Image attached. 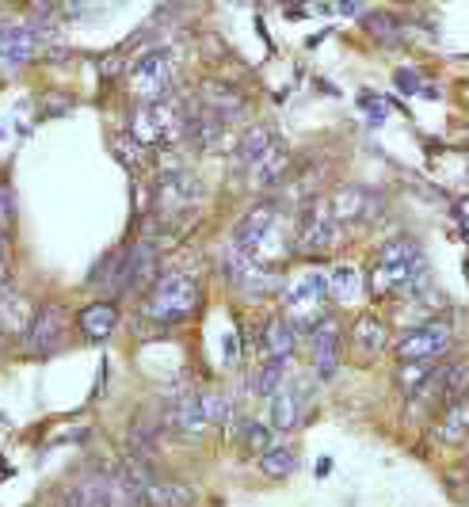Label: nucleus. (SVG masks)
<instances>
[{
  "mask_svg": "<svg viewBox=\"0 0 469 507\" xmlns=\"http://www.w3.org/2000/svg\"><path fill=\"white\" fill-rule=\"evenodd\" d=\"M424 248L416 237H393L389 245L378 252L374 268L366 271V286H371L374 298H393L401 294L404 286L412 283V275L424 268Z\"/></svg>",
  "mask_w": 469,
  "mask_h": 507,
  "instance_id": "f257e3e1",
  "label": "nucleus"
},
{
  "mask_svg": "<svg viewBox=\"0 0 469 507\" xmlns=\"http://www.w3.org/2000/svg\"><path fill=\"white\" fill-rule=\"evenodd\" d=\"M187 115H192V107L180 104L176 96L149 99V104H142V111H134L130 130L145 149H164V145L184 142Z\"/></svg>",
  "mask_w": 469,
  "mask_h": 507,
  "instance_id": "f03ea898",
  "label": "nucleus"
},
{
  "mask_svg": "<svg viewBox=\"0 0 469 507\" xmlns=\"http://www.w3.org/2000/svg\"><path fill=\"white\" fill-rule=\"evenodd\" d=\"M199 306V283L184 271H164L153 278L149 286V298H145V316H153L160 324H180L195 313Z\"/></svg>",
  "mask_w": 469,
  "mask_h": 507,
  "instance_id": "7ed1b4c3",
  "label": "nucleus"
},
{
  "mask_svg": "<svg viewBox=\"0 0 469 507\" xmlns=\"http://www.w3.org/2000/svg\"><path fill=\"white\" fill-rule=\"evenodd\" d=\"M454 347V328L447 316H427L416 328H409L397 344H393V355L397 363H442V355Z\"/></svg>",
  "mask_w": 469,
  "mask_h": 507,
  "instance_id": "20e7f679",
  "label": "nucleus"
},
{
  "mask_svg": "<svg viewBox=\"0 0 469 507\" xmlns=\"http://www.w3.org/2000/svg\"><path fill=\"white\" fill-rule=\"evenodd\" d=\"M340 230L344 225L336 222L332 207H328V199H306L298 210V233H294V248L298 252H313V256H321V252H332V245H340Z\"/></svg>",
  "mask_w": 469,
  "mask_h": 507,
  "instance_id": "39448f33",
  "label": "nucleus"
},
{
  "mask_svg": "<svg viewBox=\"0 0 469 507\" xmlns=\"http://www.w3.org/2000/svg\"><path fill=\"white\" fill-rule=\"evenodd\" d=\"M324 301H328V275L321 271H309L294 278V283L286 286V309H290V328L294 332H313V324L324 316Z\"/></svg>",
  "mask_w": 469,
  "mask_h": 507,
  "instance_id": "423d86ee",
  "label": "nucleus"
},
{
  "mask_svg": "<svg viewBox=\"0 0 469 507\" xmlns=\"http://www.w3.org/2000/svg\"><path fill=\"white\" fill-rule=\"evenodd\" d=\"M157 260H160V252L153 240H134L119 256V275H115V283H111V290H115V294H134V290L153 286Z\"/></svg>",
  "mask_w": 469,
  "mask_h": 507,
  "instance_id": "0eeeda50",
  "label": "nucleus"
},
{
  "mask_svg": "<svg viewBox=\"0 0 469 507\" xmlns=\"http://www.w3.org/2000/svg\"><path fill=\"white\" fill-rule=\"evenodd\" d=\"M69 339V313L61 306H43L31 316L27 332H23V344L35 359H46V355H58Z\"/></svg>",
  "mask_w": 469,
  "mask_h": 507,
  "instance_id": "6e6552de",
  "label": "nucleus"
},
{
  "mask_svg": "<svg viewBox=\"0 0 469 507\" xmlns=\"http://www.w3.org/2000/svg\"><path fill=\"white\" fill-rule=\"evenodd\" d=\"M202 202V183L195 172L187 168H168L160 172L157 180V210L164 214V218H180V214L195 210Z\"/></svg>",
  "mask_w": 469,
  "mask_h": 507,
  "instance_id": "1a4fd4ad",
  "label": "nucleus"
},
{
  "mask_svg": "<svg viewBox=\"0 0 469 507\" xmlns=\"http://www.w3.org/2000/svg\"><path fill=\"white\" fill-rule=\"evenodd\" d=\"M172 54L168 50H149V54L137 58V66L130 73V88L137 96L145 99H164V96H172Z\"/></svg>",
  "mask_w": 469,
  "mask_h": 507,
  "instance_id": "9d476101",
  "label": "nucleus"
},
{
  "mask_svg": "<svg viewBox=\"0 0 469 507\" xmlns=\"http://www.w3.org/2000/svg\"><path fill=\"white\" fill-rule=\"evenodd\" d=\"M328 207H332L336 214V222L340 225H371L374 218H382V210H386V202L378 191H371V187H340V191L328 199Z\"/></svg>",
  "mask_w": 469,
  "mask_h": 507,
  "instance_id": "9b49d317",
  "label": "nucleus"
},
{
  "mask_svg": "<svg viewBox=\"0 0 469 507\" xmlns=\"http://www.w3.org/2000/svg\"><path fill=\"white\" fill-rule=\"evenodd\" d=\"M275 218H278V199L268 195L263 202H256L245 218L237 222V230H233V248L237 252H245V256H256L260 245L268 240V233L275 230Z\"/></svg>",
  "mask_w": 469,
  "mask_h": 507,
  "instance_id": "f8f14e48",
  "label": "nucleus"
},
{
  "mask_svg": "<svg viewBox=\"0 0 469 507\" xmlns=\"http://www.w3.org/2000/svg\"><path fill=\"white\" fill-rule=\"evenodd\" d=\"M348 347H351V355H355L359 363L382 359L386 347H389V324H386L378 313H359V316L351 321Z\"/></svg>",
  "mask_w": 469,
  "mask_h": 507,
  "instance_id": "ddd939ff",
  "label": "nucleus"
},
{
  "mask_svg": "<svg viewBox=\"0 0 469 507\" xmlns=\"http://www.w3.org/2000/svg\"><path fill=\"white\" fill-rule=\"evenodd\" d=\"M313 386L309 382H294V386H283L278 393L268 397V424L275 431H294L306 416V401H309Z\"/></svg>",
  "mask_w": 469,
  "mask_h": 507,
  "instance_id": "4468645a",
  "label": "nucleus"
},
{
  "mask_svg": "<svg viewBox=\"0 0 469 507\" xmlns=\"http://www.w3.org/2000/svg\"><path fill=\"white\" fill-rule=\"evenodd\" d=\"M313 370L321 382H332L336 370H340V321L336 316H321V321L313 324Z\"/></svg>",
  "mask_w": 469,
  "mask_h": 507,
  "instance_id": "2eb2a0df",
  "label": "nucleus"
},
{
  "mask_svg": "<svg viewBox=\"0 0 469 507\" xmlns=\"http://www.w3.org/2000/svg\"><path fill=\"white\" fill-rule=\"evenodd\" d=\"M290 176H294V160H290V153L283 145H271L268 153H263L260 160H252V168H248V183L256 187V191H278Z\"/></svg>",
  "mask_w": 469,
  "mask_h": 507,
  "instance_id": "dca6fc26",
  "label": "nucleus"
},
{
  "mask_svg": "<svg viewBox=\"0 0 469 507\" xmlns=\"http://www.w3.org/2000/svg\"><path fill=\"white\" fill-rule=\"evenodd\" d=\"M199 107L210 111L218 122L230 126L233 119L245 115V96H240V88L230 84V81H207L199 92Z\"/></svg>",
  "mask_w": 469,
  "mask_h": 507,
  "instance_id": "f3484780",
  "label": "nucleus"
},
{
  "mask_svg": "<svg viewBox=\"0 0 469 507\" xmlns=\"http://www.w3.org/2000/svg\"><path fill=\"white\" fill-rule=\"evenodd\" d=\"M39 54V35L27 23H4L0 27V61H4L8 69H20L27 66V61Z\"/></svg>",
  "mask_w": 469,
  "mask_h": 507,
  "instance_id": "a211bd4d",
  "label": "nucleus"
},
{
  "mask_svg": "<svg viewBox=\"0 0 469 507\" xmlns=\"http://www.w3.org/2000/svg\"><path fill=\"white\" fill-rule=\"evenodd\" d=\"M435 439L442 447H462L469 439V397L447 401L435 416Z\"/></svg>",
  "mask_w": 469,
  "mask_h": 507,
  "instance_id": "6ab92c4d",
  "label": "nucleus"
},
{
  "mask_svg": "<svg viewBox=\"0 0 469 507\" xmlns=\"http://www.w3.org/2000/svg\"><path fill=\"white\" fill-rule=\"evenodd\" d=\"M294 344H298V332L290 328L286 316H268V321H263L260 347H263V355H268V359L290 363V359H294Z\"/></svg>",
  "mask_w": 469,
  "mask_h": 507,
  "instance_id": "aec40b11",
  "label": "nucleus"
},
{
  "mask_svg": "<svg viewBox=\"0 0 469 507\" xmlns=\"http://www.w3.org/2000/svg\"><path fill=\"white\" fill-rule=\"evenodd\" d=\"M77 324H81V332L88 339H96V344H99V339H107L119 328V306H115V301H92V306L81 309Z\"/></svg>",
  "mask_w": 469,
  "mask_h": 507,
  "instance_id": "412c9836",
  "label": "nucleus"
},
{
  "mask_svg": "<svg viewBox=\"0 0 469 507\" xmlns=\"http://www.w3.org/2000/svg\"><path fill=\"white\" fill-rule=\"evenodd\" d=\"M271 145H275V134H271V126H263V122L248 126V130L240 134L237 149H233V168L248 172V168H252V160H260V157L268 153Z\"/></svg>",
  "mask_w": 469,
  "mask_h": 507,
  "instance_id": "4be33fe9",
  "label": "nucleus"
},
{
  "mask_svg": "<svg viewBox=\"0 0 469 507\" xmlns=\"http://www.w3.org/2000/svg\"><path fill=\"white\" fill-rule=\"evenodd\" d=\"M99 485H104L107 507H145L142 492L130 485V477H126L122 469H104V473H99Z\"/></svg>",
  "mask_w": 469,
  "mask_h": 507,
  "instance_id": "5701e85b",
  "label": "nucleus"
},
{
  "mask_svg": "<svg viewBox=\"0 0 469 507\" xmlns=\"http://www.w3.org/2000/svg\"><path fill=\"white\" fill-rule=\"evenodd\" d=\"M176 431H187V435H195V431L207 427V416H202V401L199 393H184L180 401L168 404V416H164Z\"/></svg>",
  "mask_w": 469,
  "mask_h": 507,
  "instance_id": "b1692460",
  "label": "nucleus"
},
{
  "mask_svg": "<svg viewBox=\"0 0 469 507\" xmlns=\"http://www.w3.org/2000/svg\"><path fill=\"white\" fill-rule=\"evenodd\" d=\"M363 286H366V275L359 263H336L332 275H328V298H336V301L359 298Z\"/></svg>",
  "mask_w": 469,
  "mask_h": 507,
  "instance_id": "393cba45",
  "label": "nucleus"
},
{
  "mask_svg": "<svg viewBox=\"0 0 469 507\" xmlns=\"http://www.w3.org/2000/svg\"><path fill=\"white\" fill-rule=\"evenodd\" d=\"M61 507H107V496H104V485H99V473H84L77 485L66 492Z\"/></svg>",
  "mask_w": 469,
  "mask_h": 507,
  "instance_id": "a878e982",
  "label": "nucleus"
},
{
  "mask_svg": "<svg viewBox=\"0 0 469 507\" xmlns=\"http://www.w3.org/2000/svg\"><path fill=\"white\" fill-rule=\"evenodd\" d=\"M240 447L248 454H268L271 447H278V431L268 420H245L240 424Z\"/></svg>",
  "mask_w": 469,
  "mask_h": 507,
  "instance_id": "bb28decb",
  "label": "nucleus"
},
{
  "mask_svg": "<svg viewBox=\"0 0 469 507\" xmlns=\"http://www.w3.org/2000/svg\"><path fill=\"white\" fill-rule=\"evenodd\" d=\"M439 363H397V370H393V386H397L404 397H409V393H416L424 386V378L435 370Z\"/></svg>",
  "mask_w": 469,
  "mask_h": 507,
  "instance_id": "cd10ccee",
  "label": "nucleus"
},
{
  "mask_svg": "<svg viewBox=\"0 0 469 507\" xmlns=\"http://www.w3.org/2000/svg\"><path fill=\"white\" fill-rule=\"evenodd\" d=\"M294 465H298L294 450L283 447V442H278V447H271L268 454H260V469H263V473H268V477H275V480L290 477V473H294Z\"/></svg>",
  "mask_w": 469,
  "mask_h": 507,
  "instance_id": "c85d7f7f",
  "label": "nucleus"
},
{
  "mask_svg": "<svg viewBox=\"0 0 469 507\" xmlns=\"http://www.w3.org/2000/svg\"><path fill=\"white\" fill-rule=\"evenodd\" d=\"M283 378H286V363H275V359H263V366H260V370H256V378H252V389H256L260 393V397L263 401H268L271 397V393H278V389H283L286 382H283Z\"/></svg>",
  "mask_w": 469,
  "mask_h": 507,
  "instance_id": "c756f323",
  "label": "nucleus"
},
{
  "mask_svg": "<svg viewBox=\"0 0 469 507\" xmlns=\"http://www.w3.org/2000/svg\"><path fill=\"white\" fill-rule=\"evenodd\" d=\"M363 27L371 39H378L382 46H393L401 39V23L389 16V12H371V16H363Z\"/></svg>",
  "mask_w": 469,
  "mask_h": 507,
  "instance_id": "7c9ffc66",
  "label": "nucleus"
},
{
  "mask_svg": "<svg viewBox=\"0 0 469 507\" xmlns=\"http://www.w3.org/2000/svg\"><path fill=\"white\" fill-rule=\"evenodd\" d=\"M199 401H202V416H207V424H230L233 420L230 397H222V393H199Z\"/></svg>",
  "mask_w": 469,
  "mask_h": 507,
  "instance_id": "2f4dec72",
  "label": "nucleus"
},
{
  "mask_svg": "<svg viewBox=\"0 0 469 507\" xmlns=\"http://www.w3.org/2000/svg\"><path fill=\"white\" fill-rule=\"evenodd\" d=\"M469 397V363H447V393H442V404Z\"/></svg>",
  "mask_w": 469,
  "mask_h": 507,
  "instance_id": "473e14b6",
  "label": "nucleus"
},
{
  "mask_svg": "<svg viewBox=\"0 0 469 507\" xmlns=\"http://www.w3.org/2000/svg\"><path fill=\"white\" fill-rule=\"evenodd\" d=\"M12 230H16V191L0 180V237H12Z\"/></svg>",
  "mask_w": 469,
  "mask_h": 507,
  "instance_id": "72a5a7b5",
  "label": "nucleus"
},
{
  "mask_svg": "<svg viewBox=\"0 0 469 507\" xmlns=\"http://www.w3.org/2000/svg\"><path fill=\"white\" fill-rule=\"evenodd\" d=\"M115 153L122 157L126 168H142V153H145V145L137 142V137H115Z\"/></svg>",
  "mask_w": 469,
  "mask_h": 507,
  "instance_id": "f704fd0d",
  "label": "nucleus"
},
{
  "mask_svg": "<svg viewBox=\"0 0 469 507\" xmlns=\"http://www.w3.org/2000/svg\"><path fill=\"white\" fill-rule=\"evenodd\" d=\"M393 84H397V92H404V96H416V92H424V84H420V73H416V69H397V73H393Z\"/></svg>",
  "mask_w": 469,
  "mask_h": 507,
  "instance_id": "c9c22d12",
  "label": "nucleus"
},
{
  "mask_svg": "<svg viewBox=\"0 0 469 507\" xmlns=\"http://www.w3.org/2000/svg\"><path fill=\"white\" fill-rule=\"evenodd\" d=\"M359 107H363L374 122H382V119H386V104H382V99H378L374 92H359Z\"/></svg>",
  "mask_w": 469,
  "mask_h": 507,
  "instance_id": "e433bc0d",
  "label": "nucleus"
},
{
  "mask_svg": "<svg viewBox=\"0 0 469 507\" xmlns=\"http://www.w3.org/2000/svg\"><path fill=\"white\" fill-rule=\"evenodd\" d=\"M340 12H344V16H359V4H355V0H340Z\"/></svg>",
  "mask_w": 469,
  "mask_h": 507,
  "instance_id": "4c0bfd02",
  "label": "nucleus"
},
{
  "mask_svg": "<svg viewBox=\"0 0 469 507\" xmlns=\"http://www.w3.org/2000/svg\"><path fill=\"white\" fill-rule=\"evenodd\" d=\"M328 469H332V458H321L317 462V477H328Z\"/></svg>",
  "mask_w": 469,
  "mask_h": 507,
  "instance_id": "58836bf2",
  "label": "nucleus"
},
{
  "mask_svg": "<svg viewBox=\"0 0 469 507\" xmlns=\"http://www.w3.org/2000/svg\"><path fill=\"white\" fill-rule=\"evenodd\" d=\"M0 290H4V256H0Z\"/></svg>",
  "mask_w": 469,
  "mask_h": 507,
  "instance_id": "ea45409f",
  "label": "nucleus"
},
{
  "mask_svg": "<svg viewBox=\"0 0 469 507\" xmlns=\"http://www.w3.org/2000/svg\"><path fill=\"white\" fill-rule=\"evenodd\" d=\"M8 4H12V0H0V8H8Z\"/></svg>",
  "mask_w": 469,
  "mask_h": 507,
  "instance_id": "a19ab883",
  "label": "nucleus"
}]
</instances>
